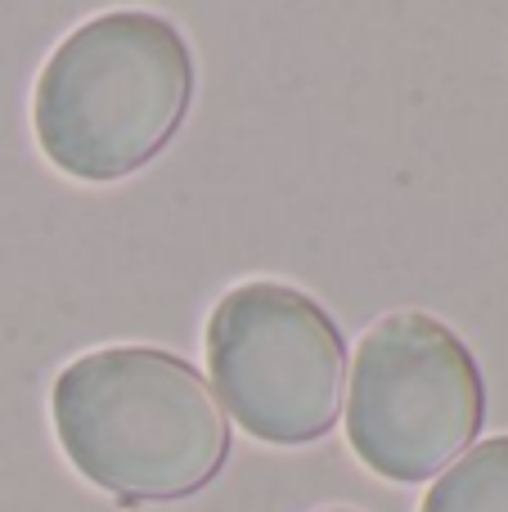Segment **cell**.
Here are the masks:
<instances>
[{
    "label": "cell",
    "mask_w": 508,
    "mask_h": 512,
    "mask_svg": "<svg viewBox=\"0 0 508 512\" xmlns=\"http://www.w3.org/2000/svg\"><path fill=\"white\" fill-rule=\"evenodd\" d=\"M68 463L122 504L189 499L230 459V418L189 360L158 346L86 351L54 378Z\"/></svg>",
    "instance_id": "cell-1"
},
{
    "label": "cell",
    "mask_w": 508,
    "mask_h": 512,
    "mask_svg": "<svg viewBox=\"0 0 508 512\" xmlns=\"http://www.w3.org/2000/svg\"><path fill=\"white\" fill-rule=\"evenodd\" d=\"M194 99V54L176 23L113 9L68 32L32 95L41 153L72 180L108 185L149 167Z\"/></svg>",
    "instance_id": "cell-2"
},
{
    "label": "cell",
    "mask_w": 508,
    "mask_h": 512,
    "mask_svg": "<svg viewBox=\"0 0 508 512\" xmlns=\"http://www.w3.org/2000/svg\"><path fill=\"white\" fill-rule=\"evenodd\" d=\"M342 423L374 477L396 486L432 481L482 432V369L455 328L423 310H392L356 346Z\"/></svg>",
    "instance_id": "cell-3"
},
{
    "label": "cell",
    "mask_w": 508,
    "mask_h": 512,
    "mask_svg": "<svg viewBox=\"0 0 508 512\" xmlns=\"http://www.w3.org/2000/svg\"><path fill=\"white\" fill-rule=\"evenodd\" d=\"M207 373L225 418L266 445H311L342 418L347 342L333 315L293 283L252 279L207 315Z\"/></svg>",
    "instance_id": "cell-4"
},
{
    "label": "cell",
    "mask_w": 508,
    "mask_h": 512,
    "mask_svg": "<svg viewBox=\"0 0 508 512\" xmlns=\"http://www.w3.org/2000/svg\"><path fill=\"white\" fill-rule=\"evenodd\" d=\"M419 512H508V436L459 454L423 495Z\"/></svg>",
    "instance_id": "cell-5"
},
{
    "label": "cell",
    "mask_w": 508,
    "mask_h": 512,
    "mask_svg": "<svg viewBox=\"0 0 508 512\" xmlns=\"http://www.w3.org/2000/svg\"><path fill=\"white\" fill-rule=\"evenodd\" d=\"M329 512H356V508H329Z\"/></svg>",
    "instance_id": "cell-6"
}]
</instances>
